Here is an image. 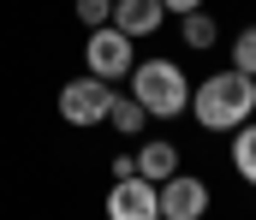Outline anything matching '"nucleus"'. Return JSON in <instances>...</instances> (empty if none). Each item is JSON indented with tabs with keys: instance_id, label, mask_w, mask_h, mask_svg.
Masks as SVG:
<instances>
[{
	"instance_id": "obj_1",
	"label": "nucleus",
	"mask_w": 256,
	"mask_h": 220,
	"mask_svg": "<svg viewBox=\"0 0 256 220\" xmlns=\"http://www.w3.org/2000/svg\"><path fill=\"white\" fill-rule=\"evenodd\" d=\"M191 119L202 131H238L244 119H256V77L250 72H208L191 83Z\"/></svg>"
},
{
	"instance_id": "obj_2",
	"label": "nucleus",
	"mask_w": 256,
	"mask_h": 220,
	"mask_svg": "<svg viewBox=\"0 0 256 220\" xmlns=\"http://www.w3.org/2000/svg\"><path fill=\"white\" fill-rule=\"evenodd\" d=\"M131 95H137V107L149 119L191 113V77H185V66H173V60H137L131 66Z\"/></svg>"
},
{
	"instance_id": "obj_3",
	"label": "nucleus",
	"mask_w": 256,
	"mask_h": 220,
	"mask_svg": "<svg viewBox=\"0 0 256 220\" xmlns=\"http://www.w3.org/2000/svg\"><path fill=\"white\" fill-rule=\"evenodd\" d=\"M108 101H114V83L96 77V72L66 77V83H60V119H66V125H78V131L102 125V119H108Z\"/></svg>"
},
{
	"instance_id": "obj_4",
	"label": "nucleus",
	"mask_w": 256,
	"mask_h": 220,
	"mask_svg": "<svg viewBox=\"0 0 256 220\" xmlns=\"http://www.w3.org/2000/svg\"><path fill=\"white\" fill-rule=\"evenodd\" d=\"M84 66L96 77H131V66H137V48H131V36L120 30V24H96L90 30V42H84Z\"/></svg>"
},
{
	"instance_id": "obj_5",
	"label": "nucleus",
	"mask_w": 256,
	"mask_h": 220,
	"mask_svg": "<svg viewBox=\"0 0 256 220\" xmlns=\"http://www.w3.org/2000/svg\"><path fill=\"white\" fill-rule=\"evenodd\" d=\"M108 220H161V185L143 173H126L108 185Z\"/></svg>"
},
{
	"instance_id": "obj_6",
	"label": "nucleus",
	"mask_w": 256,
	"mask_h": 220,
	"mask_svg": "<svg viewBox=\"0 0 256 220\" xmlns=\"http://www.w3.org/2000/svg\"><path fill=\"white\" fill-rule=\"evenodd\" d=\"M208 215V185L191 173L161 179V220H202Z\"/></svg>"
},
{
	"instance_id": "obj_7",
	"label": "nucleus",
	"mask_w": 256,
	"mask_h": 220,
	"mask_svg": "<svg viewBox=\"0 0 256 220\" xmlns=\"http://www.w3.org/2000/svg\"><path fill=\"white\" fill-rule=\"evenodd\" d=\"M161 18H167V6H161V0H114V24L126 30L131 42H137V36H155V30H161Z\"/></svg>"
},
{
	"instance_id": "obj_8",
	"label": "nucleus",
	"mask_w": 256,
	"mask_h": 220,
	"mask_svg": "<svg viewBox=\"0 0 256 220\" xmlns=\"http://www.w3.org/2000/svg\"><path fill=\"white\" fill-rule=\"evenodd\" d=\"M131 161H137V173H143L149 185H161V179H173V173H179V149L167 143V137H155V143H143L137 155H131Z\"/></svg>"
},
{
	"instance_id": "obj_9",
	"label": "nucleus",
	"mask_w": 256,
	"mask_h": 220,
	"mask_svg": "<svg viewBox=\"0 0 256 220\" xmlns=\"http://www.w3.org/2000/svg\"><path fill=\"white\" fill-rule=\"evenodd\" d=\"M232 173H238L244 185H256V119H244V125L232 131Z\"/></svg>"
},
{
	"instance_id": "obj_10",
	"label": "nucleus",
	"mask_w": 256,
	"mask_h": 220,
	"mask_svg": "<svg viewBox=\"0 0 256 220\" xmlns=\"http://www.w3.org/2000/svg\"><path fill=\"white\" fill-rule=\"evenodd\" d=\"M179 30H185V48H196V54L220 42V24H214V18H208L202 6H196V12H185V18H179Z\"/></svg>"
},
{
	"instance_id": "obj_11",
	"label": "nucleus",
	"mask_w": 256,
	"mask_h": 220,
	"mask_svg": "<svg viewBox=\"0 0 256 220\" xmlns=\"http://www.w3.org/2000/svg\"><path fill=\"white\" fill-rule=\"evenodd\" d=\"M108 119H114V131H126V137H137V131L149 125V113L137 107V95H120V89H114V101H108Z\"/></svg>"
},
{
	"instance_id": "obj_12",
	"label": "nucleus",
	"mask_w": 256,
	"mask_h": 220,
	"mask_svg": "<svg viewBox=\"0 0 256 220\" xmlns=\"http://www.w3.org/2000/svg\"><path fill=\"white\" fill-rule=\"evenodd\" d=\"M232 72H250L256 77V24H244L232 36Z\"/></svg>"
},
{
	"instance_id": "obj_13",
	"label": "nucleus",
	"mask_w": 256,
	"mask_h": 220,
	"mask_svg": "<svg viewBox=\"0 0 256 220\" xmlns=\"http://www.w3.org/2000/svg\"><path fill=\"white\" fill-rule=\"evenodd\" d=\"M78 18L96 30V24H114V0H78Z\"/></svg>"
},
{
	"instance_id": "obj_14",
	"label": "nucleus",
	"mask_w": 256,
	"mask_h": 220,
	"mask_svg": "<svg viewBox=\"0 0 256 220\" xmlns=\"http://www.w3.org/2000/svg\"><path fill=\"white\" fill-rule=\"evenodd\" d=\"M161 6H167L173 18H185V12H196V6H202V0H161Z\"/></svg>"
}]
</instances>
